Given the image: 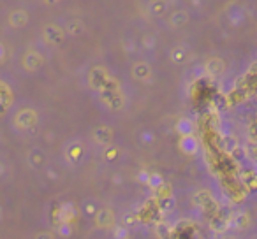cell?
<instances>
[{"mask_svg":"<svg viewBox=\"0 0 257 239\" xmlns=\"http://www.w3.org/2000/svg\"><path fill=\"white\" fill-rule=\"evenodd\" d=\"M64 39V32L57 25H46L43 29V41L48 46H58Z\"/></svg>","mask_w":257,"mask_h":239,"instance_id":"obj_5","label":"cell"},{"mask_svg":"<svg viewBox=\"0 0 257 239\" xmlns=\"http://www.w3.org/2000/svg\"><path fill=\"white\" fill-rule=\"evenodd\" d=\"M6 171H8V167H6L4 162L0 160V178H4V176H6Z\"/></svg>","mask_w":257,"mask_h":239,"instance_id":"obj_8","label":"cell"},{"mask_svg":"<svg viewBox=\"0 0 257 239\" xmlns=\"http://www.w3.org/2000/svg\"><path fill=\"white\" fill-rule=\"evenodd\" d=\"M15 106V85L8 76L0 74V116H4Z\"/></svg>","mask_w":257,"mask_h":239,"instance_id":"obj_3","label":"cell"},{"mask_svg":"<svg viewBox=\"0 0 257 239\" xmlns=\"http://www.w3.org/2000/svg\"><path fill=\"white\" fill-rule=\"evenodd\" d=\"M58 0H46V4H57Z\"/></svg>","mask_w":257,"mask_h":239,"instance_id":"obj_9","label":"cell"},{"mask_svg":"<svg viewBox=\"0 0 257 239\" xmlns=\"http://www.w3.org/2000/svg\"><path fill=\"white\" fill-rule=\"evenodd\" d=\"M27 164H29L32 169H41L44 164H46V155H44V151L39 150V148L30 150L29 155H27Z\"/></svg>","mask_w":257,"mask_h":239,"instance_id":"obj_6","label":"cell"},{"mask_svg":"<svg viewBox=\"0 0 257 239\" xmlns=\"http://www.w3.org/2000/svg\"><path fill=\"white\" fill-rule=\"evenodd\" d=\"M8 125L9 130L18 137L34 136L41 125V114L32 104L18 102L8 113Z\"/></svg>","mask_w":257,"mask_h":239,"instance_id":"obj_1","label":"cell"},{"mask_svg":"<svg viewBox=\"0 0 257 239\" xmlns=\"http://www.w3.org/2000/svg\"><path fill=\"white\" fill-rule=\"evenodd\" d=\"M34 239H55V235L51 234V232L44 230V232H37V234L34 235Z\"/></svg>","mask_w":257,"mask_h":239,"instance_id":"obj_7","label":"cell"},{"mask_svg":"<svg viewBox=\"0 0 257 239\" xmlns=\"http://www.w3.org/2000/svg\"><path fill=\"white\" fill-rule=\"evenodd\" d=\"M43 64H44L43 55H41L39 51L32 50V48L23 50L18 57V65L25 74H34V72H37L43 67Z\"/></svg>","mask_w":257,"mask_h":239,"instance_id":"obj_2","label":"cell"},{"mask_svg":"<svg viewBox=\"0 0 257 239\" xmlns=\"http://www.w3.org/2000/svg\"><path fill=\"white\" fill-rule=\"evenodd\" d=\"M29 13L23 11V9H13L9 11L8 18H6V23H8L9 29L16 30V29H23V27L29 23Z\"/></svg>","mask_w":257,"mask_h":239,"instance_id":"obj_4","label":"cell"}]
</instances>
